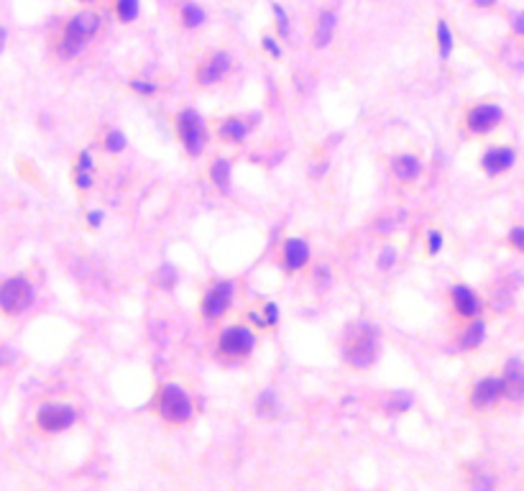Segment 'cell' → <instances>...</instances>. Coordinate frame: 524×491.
I'll list each match as a JSON object with an SVG mask.
<instances>
[{"label":"cell","mask_w":524,"mask_h":491,"mask_svg":"<svg viewBox=\"0 0 524 491\" xmlns=\"http://www.w3.org/2000/svg\"><path fill=\"white\" fill-rule=\"evenodd\" d=\"M75 187L79 189V192H87V189H93V172L75 169Z\"/></svg>","instance_id":"d590c367"},{"label":"cell","mask_w":524,"mask_h":491,"mask_svg":"<svg viewBox=\"0 0 524 491\" xmlns=\"http://www.w3.org/2000/svg\"><path fill=\"white\" fill-rule=\"evenodd\" d=\"M174 126H177V136L182 146H185V151L189 156H200L205 151V146H207V138H210L203 115L195 108H185L182 113H177Z\"/></svg>","instance_id":"277c9868"},{"label":"cell","mask_w":524,"mask_h":491,"mask_svg":"<svg viewBox=\"0 0 524 491\" xmlns=\"http://www.w3.org/2000/svg\"><path fill=\"white\" fill-rule=\"evenodd\" d=\"M391 174H394L402 185L417 182L420 174H422V161L417 159L415 154H399V156L391 159Z\"/></svg>","instance_id":"e0dca14e"},{"label":"cell","mask_w":524,"mask_h":491,"mask_svg":"<svg viewBox=\"0 0 524 491\" xmlns=\"http://www.w3.org/2000/svg\"><path fill=\"white\" fill-rule=\"evenodd\" d=\"M100 24H102V18L97 16V13H93V10H79V13H75V16L64 24V34L79 36V39H93V36L100 31Z\"/></svg>","instance_id":"9a60e30c"},{"label":"cell","mask_w":524,"mask_h":491,"mask_svg":"<svg viewBox=\"0 0 524 491\" xmlns=\"http://www.w3.org/2000/svg\"><path fill=\"white\" fill-rule=\"evenodd\" d=\"M261 46H263V49H266V51H269V54H271V57H274V59H281V57H284V49H281L279 41H277L274 36H263Z\"/></svg>","instance_id":"8d00e7d4"},{"label":"cell","mask_w":524,"mask_h":491,"mask_svg":"<svg viewBox=\"0 0 524 491\" xmlns=\"http://www.w3.org/2000/svg\"><path fill=\"white\" fill-rule=\"evenodd\" d=\"M483 340H486V322L481 317L465 320L463 331L458 335V348L460 351H476V348L483 346Z\"/></svg>","instance_id":"ac0fdd59"},{"label":"cell","mask_w":524,"mask_h":491,"mask_svg":"<svg viewBox=\"0 0 524 491\" xmlns=\"http://www.w3.org/2000/svg\"><path fill=\"white\" fill-rule=\"evenodd\" d=\"M412 405H415V397H412L409 391H404V389L391 391V394H386V399H384V409H386V412H391V415H402V412H409V409H412Z\"/></svg>","instance_id":"603a6c76"},{"label":"cell","mask_w":524,"mask_h":491,"mask_svg":"<svg viewBox=\"0 0 524 491\" xmlns=\"http://www.w3.org/2000/svg\"><path fill=\"white\" fill-rule=\"evenodd\" d=\"M6 44H8V31H6L3 26H0V54L6 51Z\"/></svg>","instance_id":"7bdbcfd3"},{"label":"cell","mask_w":524,"mask_h":491,"mask_svg":"<svg viewBox=\"0 0 524 491\" xmlns=\"http://www.w3.org/2000/svg\"><path fill=\"white\" fill-rule=\"evenodd\" d=\"M233 292H236V287H233L230 279L215 281V284L205 292L203 302H200V315L210 322L220 320V317L230 310V305H233Z\"/></svg>","instance_id":"9c48e42d"},{"label":"cell","mask_w":524,"mask_h":491,"mask_svg":"<svg viewBox=\"0 0 524 491\" xmlns=\"http://www.w3.org/2000/svg\"><path fill=\"white\" fill-rule=\"evenodd\" d=\"M481 172L486 177L496 179L501 174H507V172L514 169L516 164V151L512 146H491L486 151L481 154Z\"/></svg>","instance_id":"7c38bea8"},{"label":"cell","mask_w":524,"mask_h":491,"mask_svg":"<svg viewBox=\"0 0 524 491\" xmlns=\"http://www.w3.org/2000/svg\"><path fill=\"white\" fill-rule=\"evenodd\" d=\"M507 246L512 248V251H516V254H524V225L519 223V225H512L507 233Z\"/></svg>","instance_id":"83f0119b"},{"label":"cell","mask_w":524,"mask_h":491,"mask_svg":"<svg viewBox=\"0 0 524 491\" xmlns=\"http://www.w3.org/2000/svg\"><path fill=\"white\" fill-rule=\"evenodd\" d=\"M102 146H105V151H108V154H120V151H126L128 138H126V133H123V131L113 128V131H108V133H105V138H102Z\"/></svg>","instance_id":"4316f807"},{"label":"cell","mask_w":524,"mask_h":491,"mask_svg":"<svg viewBox=\"0 0 524 491\" xmlns=\"http://www.w3.org/2000/svg\"><path fill=\"white\" fill-rule=\"evenodd\" d=\"M501 384H504V402L524 405V361L512 356L501 366Z\"/></svg>","instance_id":"8fae6325"},{"label":"cell","mask_w":524,"mask_h":491,"mask_svg":"<svg viewBox=\"0 0 524 491\" xmlns=\"http://www.w3.org/2000/svg\"><path fill=\"white\" fill-rule=\"evenodd\" d=\"M394 263H397V248H394V246H386V248L379 254V269L386 271V269H391Z\"/></svg>","instance_id":"e575fe53"},{"label":"cell","mask_w":524,"mask_h":491,"mask_svg":"<svg viewBox=\"0 0 524 491\" xmlns=\"http://www.w3.org/2000/svg\"><path fill=\"white\" fill-rule=\"evenodd\" d=\"M177 269L171 266V263H164L159 269V287L161 289H174V284H177Z\"/></svg>","instance_id":"f546056e"},{"label":"cell","mask_w":524,"mask_h":491,"mask_svg":"<svg viewBox=\"0 0 524 491\" xmlns=\"http://www.w3.org/2000/svg\"><path fill=\"white\" fill-rule=\"evenodd\" d=\"M77 409L72 405H64V402H46L36 409V427L46 435H59V432H67L69 427H75L77 423Z\"/></svg>","instance_id":"5b68a950"},{"label":"cell","mask_w":524,"mask_h":491,"mask_svg":"<svg viewBox=\"0 0 524 491\" xmlns=\"http://www.w3.org/2000/svg\"><path fill=\"white\" fill-rule=\"evenodd\" d=\"M113 8L120 24H133L141 16V0H113Z\"/></svg>","instance_id":"cb8c5ba5"},{"label":"cell","mask_w":524,"mask_h":491,"mask_svg":"<svg viewBox=\"0 0 524 491\" xmlns=\"http://www.w3.org/2000/svg\"><path fill=\"white\" fill-rule=\"evenodd\" d=\"M79 3H95V0H79Z\"/></svg>","instance_id":"ee69618b"},{"label":"cell","mask_w":524,"mask_h":491,"mask_svg":"<svg viewBox=\"0 0 524 491\" xmlns=\"http://www.w3.org/2000/svg\"><path fill=\"white\" fill-rule=\"evenodd\" d=\"M381 335L379 328L366 320L348 322L343 331V343H340V356L348 366H353L355 371H366L376 364L379 358Z\"/></svg>","instance_id":"6da1fadb"},{"label":"cell","mask_w":524,"mask_h":491,"mask_svg":"<svg viewBox=\"0 0 524 491\" xmlns=\"http://www.w3.org/2000/svg\"><path fill=\"white\" fill-rule=\"evenodd\" d=\"M507 111L499 102H476L471 111L465 113V131L471 136H489L504 123Z\"/></svg>","instance_id":"8992f818"},{"label":"cell","mask_w":524,"mask_h":491,"mask_svg":"<svg viewBox=\"0 0 524 491\" xmlns=\"http://www.w3.org/2000/svg\"><path fill=\"white\" fill-rule=\"evenodd\" d=\"M75 169H79V172H95V159H93V151H90V149H82V151L77 154Z\"/></svg>","instance_id":"1f68e13d"},{"label":"cell","mask_w":524,"mask_h":491,"mask_svg":"<svg viewBox=\"0 0 524 491\" xmlns=\"http://www.w3.org/2000/svg\"><path fill=\"white\" fill-rule=\"evenodd\" d=\"M261 315H263V320H266V325H269V328H274V325L279 322V307L274 305V302H266V305H263V310H261Z\"/></svg>","instance_id":"74e56055"},{"label":"cell","mask_w":524,"mask_h":491,"mask_svg":"<svg viewBox=\"0 0 524 491\" xmlns=\"http://www.w3.org/2000/svg\"><path fill=\"white\" fill-rule=\"evenodd\" d=\"M102 221H105V212L102 210H90L87 212V225H90V228H100Z\"/></svg>","instance_id":"ab89813d"},{"label":"cell","mask_w":524,"mask_h":491,"mask_svg":"<svg viewBox=\"0 0 524 491\" xmlns=\"http://www.w3.org/2000/svg\"><path fill=\"white\" fill-rule=\"evenodd\" d=\"M256 417H261V420H274V417H279V397H277V391L274 389H263L256 399Z\"/></svg>","instance_id":"7402d4cb"},{"label":"cell","mask_w":524,"mask_h":491,"mask_svg":"<svg viewBox=\"0 0 524 491\" xmlns=\"http://www.w3.org/2000/svg\"><path fill=\"white\" fill-rule=\"evenodd\" d=\"M504 402V384H501V373H489L481 376L471 387L468 394V407L474 412H491Z\"/></svg>","instance_id":"52a82bcc"},{"label":"cell","mask_w":524,"mask_h":491,"mask_svg":"<svg viewBox=\"0 0 524 491\" xmlns=\"http://www.w3.org/2000/svg\"><path fill=\"white\" fill-rule=\"evenodd\" d=\"M330 284H333V274H330V269L325 266V263H320V266L315 269V287L330 289Z\"/></svg>","instance_id":"d6a6232c"},{"label":"cell","mask_w":524,"mask_h":491,"mask_svg":"<svg viewBox=\"0 0 524 491\" xmlns=\"http://www.w3.org/2000/svg\"><path fill=\"white\" fill-rule=\"evenodd\" d=\"M335 28H338V16L333 10H322L320 18H317V26H315V46L317 49L330 46L333 36H335Z\"/></svg>","instance_id":"d6986e66"},{"label":"cell","mask_w":524,"mask_h":491,"mask_svg":"<svg viewBox=\"0 0 524 491\" xmlns=\"http://www.w3.org/2000/svg\"><path fill=\"white\" fill-rule=\"evenodd\" d=\"M218 351L228 358H245L254 353L256 335L248 325H228L218 335Z\"/></svg>","instance_id":"ba28073f"},{"label":"cell","mask_w":524,"mask_h":491,"mask_svg":"<svg viewBox=\"0 0 524 491\" xmlns=\"http://www.w3.org/2000/svg\"><path fill=\"white\" fill-rule=\"evenodd\" d=\"M36 287L28 277L13 274L0 281V315L6 317H21V315L34 305Z\"/></svg>","instance_id":"3957f363"},{"label":"cell","mask_w":524,"mask_h":491,"mask_svg":"<svg viewBox=\"0 0 524 491\" xmlns=\"http://www.w3.org/2000/svg\"><path fill=\"white\" fill-rule=\"evenodd\" d=\"M128 85H131V90H133V93L146 95V98H149V95L159 93V85H156V82H149V80H138V77H135V80H131Z\"/></svg>","instance_id":"4dcf8cb0"},{"label":"cell","mask_w":524,"mask_h":491,"mask_svg":"<svg viewBox=\"0 0 524 491\" xmlns=\"http://www.w3.org/2000/svg\"><path fill=\"white\" fill-rule=\"evenodd\" d=\"M281 251H284V269L289 274L302 271L310 263V243L302 241V238H287L281 243Z\"/></svg>","instance_id":"5bb4252c"},{"label":"cell","mask_w":524,"mask_h":491,"mask_svg":"<svg viewBox=\"0 0 524 491\" xmlns=\"http://www.w3.org/2000/svg\"><path fill=\"white\" fill-rule=\"evenodd\" d=\"M153 415L164 420L167 425H187L195 415V402L189 397V391L179 384H164L153 394L151 402Z\"/></svg>","instance_id":"7a4b0ae2"},{"label":"cell","mask_w":524,"mask_h":491,"mask_svg":"<svg viewBox=\"0 0 524 491\" xmlns=\"http://www.w3.org/2000/svg\"><path fill=\"white\" fill-rule=\"evenodd\" d=\"M85 46H87V39H79V36H72L62 31V36L57 39V44H54V54H57L59 59L69 62V59H77V57L85 51Z\"/></svg>","instance_id":"ffe728a7"},{"label":"cell","mask_w":524,"mask_h":491,"mask_svg":"<svg viewBox=\"0 0 524 491\" xmlns=\"http://www.w3.org/2000/svg\"><path fill=\"white\" fill-rule=\"evenodd\" d=\"M271 10H274V18H277V31H279L281 39H287L289 31H292V24H289L287 10L281 8L279 3H274V6H271Z\"/></svg>","instance_id":"f1b7e54d"},{"label":"cell","mask_w":524,"mask_h":491,"mask_svg":"<svg viewBox=\"0 0 524 491\" xmlns=\"http://www.w3.org/2000/svg\"><path fill=\"white\" fill-rule=\"evenodd\" d=\"M205 18H207V13L200 6H195V3H185L182 6V26L185 28H200L205 24Z\"/></svg>","instance_id":"484cf974"},{"label":"cell","mask_w":524,"mask_h":491,"mask_svg":"<svg viewBox=\"0 0 524 491\" xmlns=\"http://www.w3.org/2000/svg\"><path fill=\"white\" fill-rule=\"evenodd\" d=\"M438 49H440V59L448 62L453 54V31H450L448 21H438Z\"/></svg>","instance_id":"d4e9b609"},{"label":"cell","mask_w":524,"mask_h":491,"mask_svg":"<svg viewBox=\"0 0 524 491\" xmlns=\"http://www.w3.org/2000/svg\"><path fill=\"white\" fill-rule=\"evenodd\" d=\"M210 182L218 187L220 192H230V185H233V167H230L228 159H215L210 164Z\"/></svg>","instance_id":"44dd1931"},{"label":"cell","mask_w":524,"mask_h":491,"mask_svg":"<svg viewBox=\"0 0 524 491\" xmlns=\"http://www.w3.org/2000/svg\"><path fill=\"white\" fill-rule=\"evenodd\" d=\"M476 8H494L496 6V0H474Z\"/></svg>","instance_id":"b9f144b4"},{"label":"cell","mask_w":524,"mask_h":491,"mask_svg":"<svg viewBox=\"0 0 524 491\" xmlns=\"http://www.w3.org/2000/svg\"><path fill=\"white\" fill-rule=\"evenodd\" d=\"M509 26H512V34H514L516 39H524V10L514 13L512 21H509Z\"/></svg>","instance_id":"f35d334b"},{"label":"cell","mask_w":524,"mask_h":491,"mask_svg":"<svg viewBox=\"0 0 524 491\" xmlns=\"http://www.w3.org/2000/svg\"><path fill=\"white\" fill-rule=\"evenodd\" d=\"M248 133H251V123L245 118H241V115H230V118H223L218 123V136L230 146L243 144L245 138H248Z\"/></svg>","instance_id":"2e32d148"},{"label":"cell","mask_w":524,"mask_h":491,"mask_svg":"<svg viewBox=\"0 0 524 491\" xmlns=\"http://www.w3.org/2000/svg\"><path fill=\"white\" fill-rule=\"evenodd\" d=\"M450 302H453L456 315L458 317H463V320L481 317V310H483L481 297L476 295L468 284H453V287H450Z\"/></svg>","instance_id":"4fadbf2b"},{"label":"cell","mask_w":524,"mask_h":491,"mask_svg":"<svg viewBox=\"0 0 524 491\" xmlns=\"http://www.w3.org/2000/svg\"><path fill=\"white\" fill-rule=\"evenodd\" d=\"M442 243H445V238H442L440 230H430L427 233V254L430 256H438L442 251Z\"/></svg>","instance_id":"836d02e7"},{"label":"cell","mask_w":524,"mask_h":491,"mask_svg":"<svg viewBox=\"0 0 524 491\" xmlns=\"http://www.w3.org/2000/svg\"><path fill=\"white\" fill-rule=\"evenodd\" d=\"M10 358H13V353H10V348H8V346H0V369H3V366H8V364H10Z\"/></svg>","instance_id":"60d3db41"},{"label":"cell","mask_w":524,"mask_h":491,"mask_svg":"<svg viewBox=\"0 0 524 491\" xmlns=\"http://www.w3.org/2000/svg\"><path fill=\"white\" fill-rule=\"evenodd\" d=\"M230 69H233V57H230L228 51H215L212 57H207V59L197 67L195 82L200 87H215L228 77Z\"/></svg>","instance_id":"30bf717a"}]
</instances>
